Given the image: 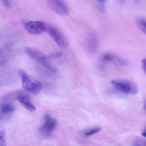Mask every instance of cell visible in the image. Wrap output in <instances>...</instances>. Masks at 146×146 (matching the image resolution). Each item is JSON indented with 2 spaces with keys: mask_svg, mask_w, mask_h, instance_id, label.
I'll return each mask as SVG.
<instances>
[{
  "mask_svg": "<svg viewBox=\"0 0 146 146\" xmlns=\"http://www.w3.org/2000/svg\"><path fill=\"white\" fill-rule=\"evenodd\" d=\"M47 5L52 11L60 15L67 16L70 13V9L65 1L61 0H48L46 1Z\"/></svg>",
  "mask_w": 146,
  "mask_h": 146,
  "instance_id": "5b68a950",
  "label": "cell"
},
{
  "mask_svg": "<svg viewBox=\"0 0 146 146\" xmlns=\"http://www.w3.org/2000/svg\"><path fill=\"white\" fill-rule=\"evenodd\" d=\"M62 55L61 53L59 52H55L51 53L47 56L48 57L58 58L61 56Z\"/></svg>",
  "mask_w": 146,
  "mask_h": 146,
  "instance_id": "2e32d148",
  "label": "cell"
},
{
  "mask_svg": "<svg viewBox=\"0 0 146 146\" xmlns=\"http://www.w3.org/2000/svg\"><path fill=\"white\" fill-rule=\"evenodd\" d=\"M15 110L14 106L10 104H5L0 108V110L3 113H6L12 112Z\"/></svg>",
  "mask_w": 146,
  "mask_h": 146,
  "instance_id": "30bf717a",
  "label": "cell"
},
{
  "mask_svg": "<svg viewBox=\"0 0 146 146\" xmlns=\"http://www.w3.org/2000/svg\"><path fill=\"white\" fill-rule=\"evenodd\" d=\"M57 44L62 48L67 47L69 44L66 38L58 29L53 26L47 25L46 31Z\"/></svg>",
  "mask_w": 146,
  "mask_h": 146,
  "instance_id": "3957f363",
  "label": "cell"
},
{
  "mask_svg": "<svg viewBox=\"0 0 146 146\" xmlns=\"http://www.w3.org/2000/svg\"><path fill=\"white\" fill-rule=\"evenodd\" d=\"M6 135L5 130L0 125V146H7Z\"/></svg>",
  "mask_w": 146,
  "mask_h": 146,
  "instance_id": "9c48e42d",
  "label": "cell"
},
{
  "mask_svg": "<svg viewBox=\"0 0 146 146\" xmlns=\"http://www.w3.org/2000/svg\"><path fill=\"white\" fill-rule=\"evenodd\" d=\"M133 146H141L138 142L137 141H135L133 144Z\"/></svg>",
  "mask_w": 146,
  "mask_h": 146,
  "instance_id": "ffe728a7",
  "label": "cell"
},
{
  "mask_svg": "<svg viewBox=\"0 0 146 146\" xmlns=\"http://www.w3.org/2000/svg\"><path fill=\"white\" fill-rule=\"evenodd\" d=\"M101 129L100 127H98L92 129L85 132L84 135L86 136H90L94 135L100 131Z\"/></svg>",
  "mask_w": 146,
  "mask_h": 146,
  "instance_id": "4fadbf2b",
  "label": "cell"
},
{
  "mask_svg": "<svg viewBox=\"0 0 146 146\" xmlns=\"http://www.w3.org/2000/svg\"><path fill=\"white\" fill-rule=\"evenodd\" d=\"M137 23L141 30L146 33V21L143 18H139L137 20Z\"/></svg>",
  "mask_w": 146,
  "mask_h": 146,
  "instance_id": "8fae6325",
  "label": "cell"
},
{
  "mask_svg": "<svg viewBox=\"0 0 146 146\" xmlns=\"http://www.w3.org/2000/svg\"><path fill=\"white\" fill-rule=\"evenodd\" d=\"M98 1H99L100 3L97 5L98 9L101 12L105 13L106 11V9L104 3L105 1L101 0Z\"/></svg>",
  "mask_w": 146,
  "mask_h": 146,
  "instance_id": "5bb4252c",
  "label": "cell"
},
{
  "mask_svg": "<svg viewBox=\"0 0 146 146\" xmlns=\"http://www.w3.org/2000/svg\"><path fill=\"white\" fill-rule=\"evenodd\" d=\"M22 23L26 31L31 34L37 35L46 31L47 25L42 22L38 21H23Z\"/></svg>",
  "mask_w": 146,
  "mask_h": 146,
  "instance_id": "8992f818",
  "label": "cell"
},
{
  "mask_svg": "<svg viewBox=\"0 0 146 146\" xmlns=\"http://www.w3.org/2000/svg\"><path fill=\"white\" fill-rule=\"evenodd\" d=\"M111 83L115 89L125 94L134 95L138 92V89L136 85L130 81L112 80Z\"/></svg>",
  "mask_w": 146,
  "mask_h": 146,
  "instance_id": "7a4b0ae2",
  "label": "cell"
},
{
  "mask_svg": "<svg viewBox=\"0 0 146 146\" xmlns=\"http://www.w3.org/2000/svg\"><path fill=\"white\" fill-rule=\"evenodd\" d=\"M103 60L106 61H111L113 60L112 56L109 54H105L103 57Z\"/></svg>",
  "mask_w": 146,
  "mask_h": 146,
  "instance_id": "e0dca14e",
  "label": "cell"
},
{
  "mask_svg": "<svg viewBox=\"0 0 146 146\" xmlns=\"http://www.w3.org/2000/svg\"><path fill=\"white\" fill-rule=\"evenodd\" d=\"M142 65L143 70L144 72H146V60L143 59L142 61Z\"/></svg>",
  "mask_w": 146,
  "mask_h": 146,
  "instance_id": "d6986e66",
  "label": "cell"
},
{
  "mask_svg": "<svg viewBox=\"0 0 146 146\" xmlns=\"http://www.w3.org/2000/svg\"><path fill=\"white\" fill-rule=\"evenodd\" d=\"M89 43L90 50L92 51L95 50L97 46V41L96 38L93 37L91 38Z\"/></svg>",
  "mask_w": 146,
  "mask_h": 146,
  "instance_id": "7c38bea8",
  "label": "cell"
},
{
  "mask_svg": "<svg viewBox=\"0 0 146 146\" xmlns=\"http://www.w3.org/2000/svg\"><path fill=\"white\" fill-rule=\"evenodd\" d=\"M117 60L118 64L120 66H125L128 64L127 61L125 60L118 58Z\"/></svg>",
  "mask_w": 146,
  "mask_h": 146,
  "instance_id": "9a60e30c",
  "label": "cell"
},
{
  "mask_svg": "<svg viewBox=\"0 0 146 146\" xmlns=\"http://www.w3.org/2000/svg\"><path fill=\"white\" fill-rule=\"evenodd\" d=\"M25 51L27 54L31 58L41 63L51 71L53 72L55 71L54 67L48 61V56L40 51L28 47L25 48Z\"/></svg>",
  "mask_w": 146,
  "mask_h": 146,
  "instance_id": "277c9868",
  "label": "cell"
},
{
  "mask_svg": "<svg viewBox=\"0 0 146 146\" xmlns=\"http://www.w3.org/2000/svg\"><path fill=\"white\" fill-rule=\"evenodd\" d=\"M142 135L144 137H146V132L145 131V132H143L142 133Z\"/></svg>",
  "mask_w": 146,
  "mask_h": 146,
  "instance_id": "44dd1931",
  "label": "cell"
},
{
  "mask_svg": "<svg viewBox=\"0 0 146 146\" xmlns=\"http://www.w3.org/2000/svg\"><path fill=\"white\" fill-rule=\"evenodd\" d=\"M2 4L5 7L7 8H10L11 7L10 3L9 0H2L1 1Z\"/></svg>",
  "mask_w": 146,
  "mask_h": 146,
  "instance_id": "ac0fdd59",
  "label": "cell"
},
{
  "mask_svg": "<svg viewBox=\"0 0 146 146\" xmlns=\"http://www.w3.org/2000/svg\"><path fill=\"white\" fill-rule=\"evenodd\" d=\"M44 121L40 127V131L43 136H48L53 131L56 125V120L48 114L44 115Z\"/></svg>",
  "mask_w": 146,
  "mask_h": 146,
  "instance_id": "52a82bcc",
  "label": "cell"
},
{
  "mask_svg": "<svg viewBox=\"0 0 146 146\" xmlns=\"http://www.w3.org/2000/svg\"><path fill=\"white\" fill-rule=\"evenodd\" d=\"M17 100L28 110L33 112L36 110V108L32 104L29 94L25 92H23L17 98Z\"/></svg>",
  "mask_w": 146,
  "mask_h": 146,
  "instance_id": "ba28073f",
  "label": "cell"
},
{
  "mask_svg": "<svg viewBox=\"0 0 146 146\" xmlns=\"http://www.w3.org/2000/svg\"><path fill=\"white\" fill-rule=\"evenodd\" d=\"M18 73L21 79L22 87L25 90L34 95L40 92L42 88L40 82L22 70H19Z\"/></svg>",
  "mask_w": 146,
  "mask_h": 146,
  "instance_id": "6da1fadb",
  "label": "cell"
}]
</instances>
